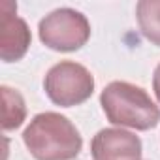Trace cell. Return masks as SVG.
Here are the masks:
<instances>
[{"label":"cell","instance_id":"obj_8","mask_svg":"<svg viewBox=\"0 0 160 160\" xmlns=\"http://www.w3.org/2000/svg\"><path fill=\"white\" fill-rule=\"evenodd\" d=\"M2 128L15 130L23 124L27 117V106L23 96L8 85H2Z\"/></svg>","mask_w":160,"mask_h":160},{"label":"cell","instance_id":"obj_5","mask_svg":"<svg viewBox=\"0 0 160 160\" xmlns=\"http://www.w3.org/2000/svg\"><path fill=\"white\" fill-rule=\"evenodd\" d=\"M0 57L4 62H15L25 57L30 45V30L25 19L17 17V4L4 0L0 4Z\"/></svg>","mask_w":160,"mask_h":160},{"label":"cell","instance_id":"obj_4","mask_svg":"<svg viewBox=\"0 0 160 160\" xmlns=\"http://www.w3.org/2000/svg\"><path fill=\"white\" fill-rule=\"evenodd\" d=\"M40 40L53 51H77L91 38V23L73 8H58L38 25Z\"/></svg>","mask_w":160,"mask_h":160},{"label":"cell","instance_id":"obj_2","mask_svg":"<svg viewBox=\"0 0 160 160\" xmlns=\"http://www.w3.org/2000/svg\"><path fill=\"white\" fill-rule=\"evenodd\" d=\"M109 122L134 130H151L160 122V109L147 91L128 81H111L100 94Z\"/></svg>","mask_w":160,"mask_h":160},{"label":"cell","instance_id":"obj_9","mask_svg":"<svg viewBox=\"0 0 160 160\" xmlns=\"http://www.w3.org/2000/svg\"><path fill=\"white\" fill-rule=\"evenodd\" d=\"M152 89H154V94H156V98L160 102V64L156 66L154 75H152Z\"/></svg>","mask_w":160,"mask_h":160},{"label":"cell","instance_id":"obj_6","mask_svg":"<svg viewBox=\"0 0 160 160\" xmlns=\"http://www.w3.org/2000/svg\"><path fill=\"white\" fill-rule=\"evenodd\" d=\"M94 160H141V139L122 128H104L91 143Z\"/></svg>","mask_w":160,"mask_h":160},{"label":"cell","instance_id":"obj_3","mask_svg":"<svg viewBox=\"0 0 160 160\" xmlns=\"http://www.w3.org/2000/svg\"><path fill=\"white\" fill-rule=\"evenodd\" d=\"M43 89L53 104L60 108H72L83 104L92 96L94 77L83 64L62 60L47 72Z\"/></svg>","mask_w":160,"mask_h":160},{"label":"cell","instance_id":"obj_7","mask_svg":"<svg viewBox=\"0 0 160 160\" xmlns=\"http://www.w3.org/2000/svg\"><path fill=\"white\" fill-rule=\"evenodd\" d=\"M136 17L141 34L160 47V0H141L136 6Z\"/></svg>","mask_w":160,"mask_h":160},{"label":"cell","instance_id":"obj_1","mask_svg":"<svg viewBox=\"0 0 160 160\" xmlns=\"http://www.w3.org/2000/svg\"><path fill=\"white\" fill-rule=\"evenodd\" d=\"M23 141L36 160H72L83 147L73 122L55 111L38 113L25 128Z\"/></svg>","mask_w":160,"mask_h":160}]
</instances>
